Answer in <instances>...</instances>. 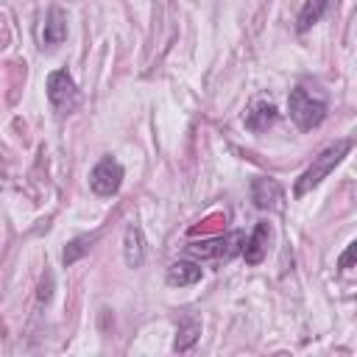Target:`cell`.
<instances>
[{
	"label": "cell",
	"instance_id": "4",
	"mask_svg": "<svg viewBox=\"0 0 357 357\" xmlns=\"http://www.w3.org/2000/svg\"><path fill=\"white\" fill-rule=\"evenodd\" d=\"M120 184H123V165L112 156H103L89 173V187H92L95 195L109 198L120 190Z\"/></svg>",
	"mask_w": 357,
	"mask_h": 357
},
{
	"label": "cell",
	"instance_id": "5",
	"mask_svg": "<svg viewBox=\"0 0 357 357\" xmlns=\"http://www.w3.org/2000/svg\"><path fill=\"white\" fill-rule=\"evenodd\" d=\"M251 201H254V206H259V209H282L284 192H282V187H279L273 178L259 176V178L251 181Z\"/></svg>",
	"mask_w": 357,
	"mask_h": 357
},
{
	"label": "cell",
	"instance_id": "1",
	"mask_svg": "<svg viewBox=\"0 0 357 357\" xmlns=\"http://www.w3.org/2000/svg\"><path fill=\"white\" fill-rule=\"evenodd\" d=\"M351 151V139H337L335 145H329V148H324L315 159H312V165L298 176V181H296V198H301V195H307L312 187H318L340 162H343V156Z\"/></svg>",
	"mask_w": 357,
	"mask_h": 357
},
{
	"label": "cell",
	"instance_id": "11",
	"mask_svg": "<svg viewBox=\"0 0 357 357\" xmlns=\"http://www.w3.org/2000/svg\"><path fill=\"white\" fill-rule=\"evenodd\" d=\"M198 335H201V324L192 315H184L178 324V332H176V351H190L192 343L198 340Z\"/></svg>",
	"mask_w": 357,
	"mask_h": 357
},
{
	"label": "cell",
	"instance_id": "13",
	"mask_svg": "<svg viewBox=\"0 0 357 357\" xmlns=\"http://www.w3.org/2000/svg\"><path fill=\"white\" fill-rule=\"evenodd\" d=\"M98 240V231L95 234H84V237H75V240H70L67 245H64V251H61V262L64 265H73L75 259H81L86 251H89V245Z\"/></svg>",
	"mask_w": 357,
	"mask_h": 357
},
{
	"label": "cell",
	"instance_id": "7",
	"mask_svg": "<svg viewBox=\"0 0 357 357\" xmlns=\"http://www.w3.org/2000/svg\"><path fill=\"white\" fill-rule=\"evenodd\" d=\"M123 257H126V265L128 268H142V262H145V237H142V229L134 226V223L126 229Z\"/></svg>",
	"mask_w": 357,
	"mask_h": 357
},
{
	"label": "cell",
	"instance_id": "14",
	"mask_svg": "<svg viewBox=\"0 0 357 357\" xmlns=\"http://www.w3.org/2000/svg\"><path fill=\"white\" fill-rule=\"evenodd\" d=\"M354 251H357V243H349L346 254L340 257V268H343V271H346V268H351V262H354Z\"/></svg>",
	"mask_w": 357,
	"mask_h": 357
},
{
	"label": "cell",
	"instance_id": "12",
	"mask_svg": "<svg viewBox=\"0 0 357 357\" xmlns=\"http://www.w3.org/2000/svg\"><path fill=\"white\" fill-rule=\"evenodd\" d=\"M329 8V0H304L301 11H298V31H310Z\"/></svg>",
	"mask_w": 357,
	"mask_h": 357
},
{
	"label": "cell",
	"instance_id": "15",
	"mask_svg": "<svg viewBox=\"0 0 357 357\" xmlns=\"http://www.w3.org/2000/svg\"><path fill=\"white\" fill-rule=\"evenodd\" d=\"M50 287H53V279H50V273L42 279V290H39V301H47L50 298Z\"/></svg>",
	"mask_w": 357,
	"mask_h": 357
},
{
	"label": "cell",
	"instance_id": "3",
	"mask_svg": "<svg viewBox=\"0 0 357 357\" xmlns=\"http://www.w3.org/2000/svg\"><path fill=\"white\" fill-rule=\"evenodd\" d=\"M47 100L59 114H67L78 106V86L67 70H53L47 75Z\"/></svg>",
	"mask_w": 357,
	"mask_h": 357
},
{
	"label": "cell",
	"instance_id": "6",
	"mask_svg": "<svg viewBox=\"0 0 357 357\" xmlns=\"http://www.w3.org/2000/svg\"><path fill=\"white\" fill-rule=\"evenodd\" d=\"M276 120H279V112H276V106L268 103V100H254V103L248 106V112L243 114V123H245V128H251V131H265V128L273 126Z\"/></svg>",
	"mask_w": 357,
	"mask_h": 357
},
{
	"label": "cell",
	"instance_id": "8",
	"mask_svg": "<svg viewBox=\"0 0 357 357\" xmlns=\"http://www.w3.org/2000/svg\"><path fill=\"white\" fill-rule=\"evenodd\" d=\"M64 36H67V14H64L59 6H53V8L47 11V17H45L42 42H45L47 47H56V45L64 42Z\"/></svg>",
	"mask_w": 357,
	"mask_h": 357
},
{
	"label": "cell",
	"instance_id": "10",
	"mask_svg": "<svg viewBox=\"0 0 357 357\" xmlns=\"http://www.w3.org/2000/svg\"><path fill=\"white\" fill-rule=\"evenodd\" d=\"M201 279V268L195 262H173L167 268V282L170 284H178V287H187V284H195Z\"/></svg>",
	"mask_w": 357,
	"mask_h": 357
},
{
	"label": "cell",
	"instance_id": "9",
	"mask_svg": "<svg viewBox=\"0 0 357 357\" xmlns=\"http://www.w3.org/2000/svg\"><path fill=\"white\" fill-rule=\"evenodd\" d=\"M268 237H271V226L268 223H257L254 231H251V237L243 245V257H245L248 265H259L262 262V257L268 251Z\"/></svg>",
	"mask_w": 357,
	"mask_h": 357
},
{
	"label": "cell",
	"instance_id": "2",
	"mask_svg": "<svg viewBox=\"0 0 357 357\" xmlns=\"http://www.w3.org/2000/svg\"><path fill=\"white\" fill-rule=\"evenodd\" d=\"M287 109H290V120L301 128V131H312L324 123L326 117V100L321 95H312L304 86L290 89L287 95Z\"/></svg>",
	"mask_w": 357,
	"mask_h": 357
}]
</instances>
